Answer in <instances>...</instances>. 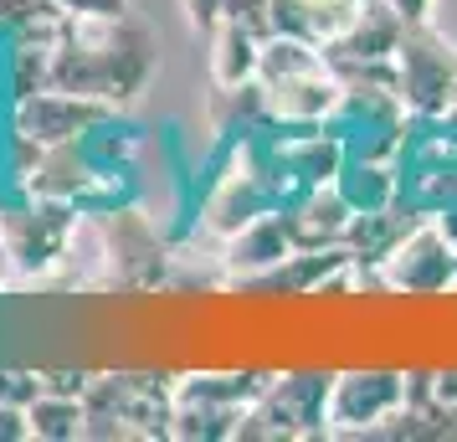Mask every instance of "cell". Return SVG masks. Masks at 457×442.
<instances>
[{
	"label": "cell",
	"mask_w": 457,
	"mask_h": 442,
	"mask_svg": "<svg viewBox=\"0 0 457 442\" xmlns=\"http://www.w3.org/2000/svg\"><path fill=\"white\" fill-rule=\"evenodd\" d=\"M154 78V37L134 16H62L52 37V83L124 108Z\"/></svg>",
	"instance_id": "6da1fadb"
},
{
	"label": "cell",
	"mask_w": 457,
	"mask_h": 442,
	"mask_svg": "<svg viewBox=\"0 0 457 442\" xmlns=\"http://www.w3.org/2000/svg\"><path fill=\"white\" fill-rule=\"evenodd\" d=\"M257 83H262V98H268V113L278 129L324 124L334 113V104H339V93H345L339 72L324 57V46L283 37V31H272L268 42H262Z\"/></svg>",
	"instance_id": "7a4b0ae2"
},
{
	"label": "cell",
	"mask_w": 457,
	"mask_h": 442,
	"mask_svg": "<svg viewBox=\"0 0 457 442\" xmlns=\"http://www.w3.org/2000/svg\"><path fill=\"white\" fill-rule=\"evenodd\" d=\"M329 386L334 371H283L262 386V396L252 401L242 421H237V438H324V421H329Z\"/></svg>",
	"instance_id": "3957f363"
},
{
	"label": "cell",
	"mask_w": 457,
	"mask_h": 442,
	"mask_svg": "<svg viewBox=\"0 0 457 442\" xmlns=\"http://www.w3.org/2000/svg\"><path fill=\"white\" fill-rule=\"evenodd\" d=\"M78 237V206L31 196L26 211H0V257L5 273H52L62 257H72Z\"/></svg>",
	"instance_id": "277c9868"
},
{
	"label": "cell",
	"mask_w": 457,
	"mask_h": 442,
	"mask_svg": "<svg viewBox=\"0 0 457 442\" xmlns=\"http://www.w3.org/2000/svg\"><path fill=\"white\" fill-rule=\"evenodd\" d=\"M395 93L406 113H447L457 98V46L432 21H411L395 46Z\"/></svg>",
	"instance_id": "5b68a950"
},
{
	"label": "cell",
	"mask_w": 457,
	"mask_h": 442,
	"mask_svg": "<svg viewBox=\"0 0 457 442\" xmlns=\"http://www.w3.org/2000/svg\"><path fill=\"white\" fill-rule=\"evenodd\" d=\"M411 376L401 371H339L329 386L324 438H380V427L401 412Z\"/></svg>",
	"instance_id": "8992f818"
},
{
	"label": "cell",
	"mask_w": 457,
	"mask_h": 442,
	"mask_svg": "<svg viewBox=\"0 0 457 442\" xmlns=\"http://www.w3.org/2000/svg\"><path fill=\"white\" fill-rule=\"evenodd\" d=\"M108 119H119L113 104L62 93V88H37V93H21L16 108H11V139H26L37 149L72 145V139H87L93 129H104Z\"/></svg>",
	"instance_id": "52a82bcc"
},
{
	"label": "cell",
	"mask_w": 457,
	"mask_h": 442,
	"mask_svg": "<svg viewBox=\"0 0 457 442\" xmlns=\"http://www.w3.org/2000/svg\"><path fill=\"white\" fill-rule=\"evenodd\" d=\"M375 278L391 294H447L457 288V247L436 227V216H421L391 247V257L375 268Z\"/></svg>",
	"instance_id": "ba28073f"
},
{
	"label": "cell",
	"mask_w": 457,
	"mask_h": 442,
	"mask_svg": "<svg viewBox=\"0 0 457 442\" xmlns=\"http://www.w3.org/2000/svg\"><path fill=\"white\" fill-rule=\"evenodd\" d=\"M98 232H104V242H108V257L119 263V283H129V288H149L154 278L165 273V242H160V232H154L134 206L104 211Z\"/></svg>",
	"instance_id": "9c48e42d"
},
{
	"label": "cell",
	"mask_w": 457,
	"mask_h": 442,
	"mask_svg": "<svg viewBox=\"0 0 457 442\" xmlns=\"http://www.w3.org/2000/svg\"><path fill=\"white\" fill-rule=\"evenodd\" d=\"M293 253H298V247H293V232H288V221H283V211H268V216L247 221L242 232H231L227 242H221V268H227V278H237V283H262V278H268L272 268H283Z\"/></svg>",
	"instance_id": "30bf717a"
},
{
	"label": "cell",
	"mask_w": 457,
	"mask_h": 442,
	"mask_svg": "<svg viewBox=\"0 0 457 442\" xmlns=\"http://www.w3.org/2000/svg\"><path fill=\"white\" fill-rule=\"evenodd\" d=\"M283 211V221H288L293 232V247H345V232H350L354 221V206L345 201V190L334 186H313L303 190L298 201H288Z\"/></svg>",
	"instance_id": "8fae6325"
},
{
	"label": "cell",
	"mask_w": 457,
	"mask_h": 442,
	"mask_svg": "<svg viewBox=\"0 0 457 442\" xmlns=\"http://www.w3.org/2000/svg\"><path fill=\"white\" fill-rule=\"evenodd\" d=\"M421 216H432V211L411 206L406 196L391 201V206H380V211H354L350 232H345V253L354 257V268H370V273H375V268L391 257V247L411 232Z\"/></svg>",
	"instance_id": "7c38bea8"
},
{
	"label": "cell",
	"mask_w": 457,
	"mask_h": 442,
	"mask_svg": "<svg viewBox=\"0 0 457 442\" xmlns=\"http://www.w3.org/2000/svg\"><path fill=\"white\" fill-rule=\"evenodd\" d=\"M211 42V88H242V83H257V63H262V37L247 31L237 16H221V21L206 31Z\"/></svg>",
	"instance_id": "4fadbf2b"
},
{
	"label": "cell",
	"mask_w": 457,
	"mask_h": 442,
	"mask_svg": "<svg viewBox=\"0 0 457 442\" xmlns=\"http://www.w3.org/2000/svg\"><path fill=\"white\" fill-rule=\"evenodd\" d=\"M354 0H272V31L298 37V42L329 46L354 21Z\"/></svg>",
	"instance_id": "5bb4252c"
},
{
	"label": "cell",
	"mask_w": 457,
	"mask_h": 442,
	"mask_svg": "<svg viewBox=\"0 0 457 442\" xmlns=\"http://www.w3.org/2000/svg\"><path fill=\"white\" fill-rule=\"evenodd\" d=\"M334 186L345 190V201L354 211H380L391 201H401V175H395L391 154H350Z\"/></svg>",
	"instance_id": "9a60e30c"
},
{
	"label": "cell",
	"mask_w": 457,
	"mask_h": 442,
	"mask_svg": "<svg viewBox=\"0 0 457 442\" xmlns=\"http://www.w3.org/2000/svg\"><path fill=\"white\" fill-rule=\"evenodd\" d=\"M26 417H31V438H42V442L87 438V401L83 396L37 391V396L26 401Z\"/></svg>",
	"instance_id": "2e32d148"
},
{
	"label": "cell",
	"mask_w": 457,
	"mask_h": 442,
	"mask_svg": "<svg viewBox=\"0 0 457 442\" xmlns=\"http://www.w3.org/2000/svg\"><path fill=\"white\" fill-rule=\"evenodd\" d=\"M62 21V11L52 0H0V31H31V26H52Z\"/></svg>",
	"instance_id": "e0dca14e"
},
{
	"label": "cell",
	"mask_w": 457,
	"mask_h": 442,
	"mask_svg": "<svg viewBox=\"0 0 457 442\" xmlns=\"http://www.w3.org/2000/svg\"><path fill=\"white\" fill-rule=\"evenodd\" d=\"M21 438H31L26 401H0V442H21Z\"/></svg>",
	"instance_id": "ac0fdd59"
},
{
	"label": "cell",
	"mask_w": 457,
	"mask_h": 442,
	"mask_svg": "<svg viewBox=\"0 0 457 442\" xmlns=\"http://www.w3.org/2000/svg\"><path fill=\"white\" fill-rule=\"evenodd\" d=\"M180 11H186V21L195 26L201 37H206L211 26H216L221 16H227V0H180Z\"/></svg>",
	"instance_id": "d6986e66"
},
{
	"label": "cell",
	"mask_w": 457,
	"mask_h": 442,
	"mask_svg": "<svg viewBox=\"0 0 457 442\" xmlns=\"http://www.w3.org/2000/svg\"><path fill=\"white\" fill-rule=\"evenodd\" d=\"M62 16H124L129 0H52Z\"/></svg>",
	"instance_id": "ffe728a7"
},
{
	"label": "cell",
	"mask_w": 457,
	"mask_h": 442,
	"mask_svg": "<svg viewBox=\"0 0 457 442\" xmlns=\"http://www.w3.org/2000/svg\"><path fill=\"white\" fill-rule=\"evenodd\" d=\"M391 5L406 21H432V11H436V0H391Z\"/></svg>",
	"instance_id": "44dd1931"
},
{
	"label": "cell",
	"mask_w": 457,
	"mask_h": 442,
	"mask_svg": "<svg viewBox=\"0 0 457 442\" xmlns=\"http://www.w3.org/2000/svg\"><path fill=\"white\" fill-rule=\"evenodd\" d=\"M432 216H436V227L447 232V242H453V247H457V196H453V201H447V206H442V211H432Z\"/></svg>",
	"instance_id": "7402d4cb"
},
{
	"label": "cell",
	"mask_w": 457,
	"mask_h": 442,
	"mask_svg": "<svg viewBox=\"0 0 457 442\" xmlns=\"http://www.w3.org/2000/svg\"><path fill=\"white\" fill-rule=\"evenodd\" d=\"M432 380H436V396L457 406V371H453V376H432Z\"/></svg>",
	"instance_id": "603a6c76"
},
{
	"label": "cell",
	"mask_w": 457,
	"mask_h": 442,
	"mask_svg": "<svg viewBox=\"0 0 457 442\" xmlns=\"http://www.w3.org/2000/svg\"><path fill=\"white\" fill-rule=\"evenodd\" d=\"M354 5H365V0H354Z\"/></svg>",
	"instance_id": "cb8c5ba5"
}]
</instances>
